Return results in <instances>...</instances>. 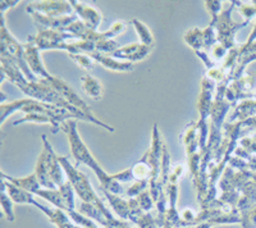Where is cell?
I'll return each instance as SVG.
<instances>
[{"mask_svg": "<svg viewBox=\"0 0 256 228\" xmlns=\"http://www.w3.org/2000/svg\"><path fill=\"white\" fill-rule=\"evenodd\" d=\"M82 88H84V92L90 98L95 100H100L104 94V88L102 85L99 82V80H96L95 77L90 76V74H84L81 77Z\"/></svg>", "mask_w": 256, "mask_h": 228, "instance_id": "15", "label": "cell"}, {"mask_svg": "<svg viewBox=\"0 0 256 228\" xmlns=\"http://www.w3.org/2000/svg\"><path fill=\"white\" fill-rule=\"evenodd\" d=\"M41 138L44 142V149L36 163L35 174L42 188L48 190H58L68 181V178H64L66 170L62 167L59 156L54 152L46 136L42 134Z\"/></svg>", "mask_w": 256, "mask_h": 228, "instance_id": "2", "label": "cell"}, {"mask_svg": "<svg viewBox=\"0 0 256 228\" xmlns=\"http://www.w3.org/2000/svg\"><path fill=\"white\" fill-rule=\"evenodd\" d=\"M137 202L140 205V208L142 209V212H150L154 208V200L150 198V194L148 191H144L140 196H137Z\"/></svg>", "mask_w": 256, "mask_h": 228, "instance_id": "19", "label": "cell"}, {"mask_svg": "<svg viewBox=\"0 0 256 228\" xmlns=\"http://www.w3.org/2000/svg\"><path fill=\"white\" fill-rule=\"evenodd\" d=\"M20 110L24 112L26 114L28 113H45V114H52V116H62L68 120H73L76 118L70 113V110L59 106H52V104H46V102H38L35 99H22L16 100L9 104H2V124H4L6 118L14 112Z\"/></svg>", "mask_w": 256, "mask_h": 228, "instance_id": "5", "label": "cell"}, {"mask_svg": "<svg viewBox=\"0 0 256 228\" xmlns=\"http://www.w3.org/2000/svg\"><path fill=\"white\" fill-rule=\"evenodd\" d=\"M27 8L34 9L38 13H44L48 17H64L72 16V6L70 2H38L30 4Z\"/></svg>", "mask_w": 256, "mask_h": 228, "instance_id": "8", "label": "cell"}, {"mask_svg": "<svg viewBox=\"0 0 256 228\" xmlns=\"http://www.w3.org/2000/svg\"><path fill=\"white\" fill-rule=\"evenodd\" d=\"M152 50V46H148V45L130 44L124 48H118L110 56L116 59H127L128 62L134 63V62L142 60Z\"/></svg>", "mask_w": 256, "mask_h": 228, "instance_id": "10", "label": "cell"}, {"mask_svg": "<svg viewBox=\"0 0 256 228\" xmlns=\"http://www.w3.org/2000/svg\"><path fill=\"white\" fill-rule=\"evenodd\" d=\"M113 178L116 180V181H118L120 184V182H131L134 180V170H132V168H128V170H123V172H120L116 173V174H113Z\"/></svg>", "mask_w": 256, "mask_h": 228, "instance_id": "22", "label": "cell"}, {"mask_svg": "<svg viewBox=\"0 0 256 228\" xmlns=\"http://www.w3.org/2000/svg\"><path fill=\"white\" fill-rule=\"evenodd\" d=\"M136 224H138V227H140V228H160L158 220H154V218H152V216L150 213L144 214L140 220H137Z\"/></svg>", "mask_w": 256, "mask_h": 228, "instance_id": "20", "label": "cell"}, {"mask_svg": "<svg viewBox=\"0 0 256 228\" xmlns=\"http://www.w3.org/2000/svg\"><path fill=\"white\" fill-rule=\"evenodd\" d=\"M234 6H236L234 2H232L230 8L223 10V13L219 16L218 20H216V22H212V24L216 26V28H218V40L220 41V45H223L226 49L233 48V45H234V40H233L234 32H236L238 28H241L242 26L246 24H234L232 22V20H230V13H232V9Z\"/></svg>", "mask_w": 256, "mask_h": 228, "instance_id": "6", "label": "cell"}, {"mask_svg": "<svg viewBox=\"0 0 256 228\" xmlns=\"http://www.w3.org/2000/svg\"><path fill=\"white\" fill-rule=\"evenodd\" d=\"M163 228H174V227H173V226H170V224H166V223Z\"/></svg>", "mask_w": 256, "mask_h": 228, "instance_id": "25", "label": "cell"}, {"mask_svg": "<svg viewBox=\"0 0 256 228\" xmlns=\"http://www.w3.org/2000/svg\"><path fill=\"white\" fill-rule=\"evenodd\" d=\"M148 181H136L131 188L127 190V196L130 198H136V196H140L141 194L145 191V188H148Z\"/></svg>", "mask_w": 256, "mask_h": 228, "instance_id": "21", "label": "cell"}, {"mask_svg": "<svg viewBox=\"0 0 256 228\" xmlns=\"http://www.w3.org/2000/svg\"><path fill=\"white\" fill-rule=\"evenodd\" d=\"M60 130H63V131L67 134L68 141H70V150H72V154L73 156H74V159H76L78 163H82L84 164V166L90 167L91 170L96 173L100 184H102V190L109 191V192L114 194V195H120V194H123L122 184L113 178V174H108V173L102 170V168L100 167L99 163L95 160V158L92 156L90 150L88 149V146H86L84 141L81 140L78 131H77L76 120H66L64 123H62Z\"/></svg>", "mask_w": 256, "mask_h": 228, "instance_id": "1", "label": "cell"}, {"mask_svg": "<svg viewBox=\"0 0 256 228\" xmlns=\"http://www.w3.org/2000/svg\"><path fill=\"white\" fill-rule=\"evenodd\" d=\"M2 56H6L9 60L13 62L22 74H24L30 82H38L40 78L34 74L31 68L28 67L24 53V45H20L10 34L8 32L6 26V14H2Z\"/></svg>", "mask_w": 256, "mask_h": 228, "instance_id": "4", "label": "cell"}, {"mask_svg": "<svg viewBox=\"0 0 256 228\" xmlns=\"http://www.w3.org/2000/svg\"><path fill=\"white\" fill-rule=\"evenodd\" d=\"M0 202H2V209H3V214L6 216V220L9 222H14L16 216L14 212H13V200L10 199V196L8 195L6 188V184L2 182V198H0Z\"/></svg>", "mask_w": 256, "mask_h": 228, "instance_id": "16", "label": "cell"}, {"mask_svg": "<svg viewBox=\"0 0 256 228\" xmlns=\"http://www.w3.org/2000/svg\"><path fill=\"white\" fill-rule=\"evenodd\" d=\"M96 63L104 66L108 70H116V72H131L134 70V63L131 62H122L118 59L113 58V56H108V54L100 53V52H94V53L88 54Z\"/></svg>", "mask_w": 256, "mask_h": 228, "instance_id": "12", "label": "cell"}, {"mask_svg": "<svg viewBox=\"0 0 256 228\" xmlns=\"http://www.w3.org/2000/svg\"><path fill=\"white\" fill-rule=\"evenodd\" d=\"M104 195L106 196L108 202H110L112 208H113L114 213L120 216L122 220H131V214H132V206L131 202H126L122 198H118L114 194L109 192V191L102 190Z\"/></svg>", "mask_w": 256, "mask_h": 228, "instance_id": "14", "label": "cell"}, {"mask_svg": "<svg viewBox=\"0 0 256 228\" xmlns=\"http://www.w3.org/2000/svg\"><path fill=\"white\" fill-rule=\"evenodd\" d=\"M131 24H134L137 34L140 36L141 44L148 45V46H154V38H152V32H150V30L148 28V26L144 24L142 22H140L138 20H136V18L131 20Z\"/></svg>", "mask_w": 256, "mask_h": 228, "instance_id": "17", "label": "cell"}, {"mask_svg": "<svg viewBox=\"0 0 256 228\" xmlns=\"http://www.w3.org/2000/svg\"><path fill=\"white\" fill-rule=\"evenodd\" d=\"M16 4H18V2H2L0 3V9H2V14H6V10L8 8H12Z\"/></svg>", "mask_w": 256, "mask_h": 228, "instance_id": "24", "label": "cell"}, {"mask_svg": "<svg viewBox=\"0 0 256 228\" xmlns=\"http://www.w3.org/2000/svg\"><path fill=\"white\" fill-rule=\"evenodd\" d=\"M24 53H26V60L28 67L34 72L36 77L40 80H52V76L46 70L44 67V63L41 60L40 56V49L36 45L27 42L24 44Z\"/></svg>", "mask_w": 256, "mask_h": 228, "instance_id": "9", "label": "cell"}, {"mask_svg": "<svg viewBox=\"0 0 256 228\" xmlns=\"http://www.w3.org/2000/svg\"><path fill=\"white\" fill-rule=\"evenodd\" d=\"M205 6H206L208 10H209L212 16V22H216V20H218V12L222 8V2H206Z\"/></svg>", "mask_w": 256, "mask_h": 228, "instance_id": "23", "label": "cell"}, {"mask_svg": "<svg viewBox=\"0 0 256 228\" xmlns=\"http://www.w3.org/2000/svg\"><path fill=\"white\" fill-rule=\"evenodd\" d=\"M70 6H72V8L74 9V10H76L77 14H78L80 18L82 20V22H84L88 28L94 30V31L98 30L102 18L99 10H96L92 6H82L78 2H70Z\"/></svg>", "mask_w": 256, "mask_h": 228, "instance_id": "11", "label": "cell"}, {"mask_svg": "<svg viewBox=\"0 0 256 228\" xmlns=\"http://www.w3.org/2000/svg\"><path fill=\"white\" fill-rule=\"evenodd\" d=\"M70 58L76 62L77 64L86 70H92L95 66V60L88 54H70Z\"/></svg>", "mask_w": 256, "mask_h": 228, "instance_id": "18", "label": "cell"}, {"mask_svg": "<svg viewBox=\"0 0 256 228\" xmlns=\"http://www.w3.org/2000/svg\"><path fill=\"white\" fill-rule=\"evenodd\" d=\"M59 162H60L63 170L67 173V177L68 180H70V184H72L73 190L76 191V194L81 198L82 202L99 206V208L104 212L105 216H108V220H110V222L116 220V218L113 216V213L105 206L104 202H102V199H99V196L96 195L95 191L92 190L90 181H88V178L86 177V174L80 172L77 168L73 167L72 164L70 163V160H68L67 156H59Z\"/></svg>", "mask_w": 256, "mask_h": 228, "instance_id": "3", "label": "cell"}, {"mask_svg": "<svg viewBox=\"0 0 256 228\" xmlns=\"http://www.w3.org/2000/svg\"><path fill=\"white\" fill-rule=\"evenodd\" d=\"M4 184H6V192L8 195L10 196V199L13 200L14 202L17 204H31V205H35L38 204V200L35 199V195L28 191L24 190V188H20L18 186L13 184L12 182L6 181V180H2Z\"/></svg>", "mask_w": 256, "mask_h": 228, "instance_id": "13", "label": "cell"}, {"mask_svg": "<svg viewBox=\"0 0 256 228\" xmlns=\"http://www.w3.org/2000/svg\"><path fill=\"white\" fill-rule=\"evenodd\" d=\"M27 12L32 16L35 20L36 26L38 28V32L48 31V30H54V31H66L67 27L74 24L77 20V16H64V17H48V16L41 14L34 9L27 8Z\"/></svg>", "mask_w": 256, "mask_h": 228, "instance_id": "7", "label": "cell"}]
</instances>
